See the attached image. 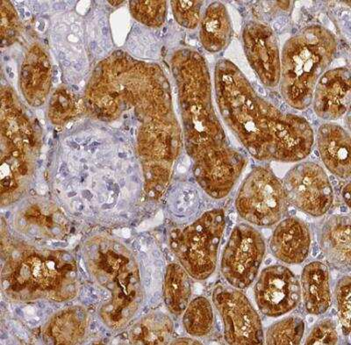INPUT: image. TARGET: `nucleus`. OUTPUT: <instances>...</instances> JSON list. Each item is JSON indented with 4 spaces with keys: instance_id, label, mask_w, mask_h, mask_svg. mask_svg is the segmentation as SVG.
I'll return each mask as SVG.
<instances>
[{
    "instance_id": "nucleus-28",
    "label": "nucleus",
    "mask_w": 351,
    "mask_h": 345,
    "mask_svg": "<svg viewBox=\"0 0 351 345\" xmlns=\"http://www.w3.org/2000/svg\"><path fill=\"white\" fill-rule=\"evenodd\" d=\"M108 33H109V28L108 27H102L103 36H108Z\"/></svg>"
},
{
    "instance_id": "nucleus-5",
    "label": "nucleus",
    "mask_w": 351,
    "mask_h": 345,
    "mask_svg": "<svg viewBox=\"0 0 351 345\" xmlns=\"http://www.w3.org/2000/svg\"><path fill=\"white\" fill-rule=\"evenodd\" d=\"M283 184L268 167L258 166L247 176L236 199L237 214L249 224L271 227L287 211Z\"/></svg>"
},
{
    "instance_id": "nucleus-6",
    "label": "nucleus",
    "mask_w": 351,
    "mask_h": 345,
    "mask_svg": "<svg viewBox=\"0 0 351 345\" xmlns=\"http://www.w3.org/2000/svg\"><path fill=\"white\" fill-rule=\"evenodd\" d=\"M266 246L262 234L247 224L236 226L222 253L221 272L225 281L237 289H245L258 277Z\"/></svg>"
},
{
    "instance_id": "nucleus-33",
    "label": "nucleus",
    "mask_w": 351,
    "mask_h": 345,
    "mask_svg": "<svg viewBox=\"0 0 351 345\" xmlns=\"http://www.w3.org/2000/svg\"><path fill=\"white\" fill-rule=\"evenodd\" d=\"M34 10L36 11V12H38L40 11V6L39 5H34Z\"/></svg>"
},
{
    "instance_id": "nucleus-30",
    "label": "nucleus",
    "mask_w": 351,
    "mask_h": 345,
    "mask_svg": "<svg viewBox=\"0 0 351 345\" xmlns=\"http://www.w3.org/2000/svg\"><path fill=\"white\" fill-rule=\"evenodd\" d=\"M59 58H60L62 61L66 60V56L64 52L59 53Z\"/></svg>"
},
{
    "instance_id": "nucleus-37",
    "label": "nucleus",
    "mask_w": 351,
    "mask_h": 345,
    "mask_svg": "<svg viewBox=\"0 0 351 345\" xmlns=\"http://www.w3.org/2000/svg\"><path fill=\"white\" fill-rule=\"evenodd\" d=\"M5 71H6V72H8V74L11 73V68L10 67H6Z\"/></svg>"
},
{
    "instance_id": "nucleus-8",
    "label": "nucleus",
    "mask_w": 351,
    "mask_h": 345,
    "mask_svg": "<svg viewBox=\"0 0 351 345\" xmlns=\"http://www.w3.org/2000/svg\"><path fill=\"white\" fill-rule=\"evenodd\" d=\"M282 184L288 203L313 217L327 214L333 204V188L328 176L315 162H302L294 166Z\"/></svg>"
},
{
    "instance_id": "nucleus-19",
    "label": "nucleus",
    "mask_w": 351,
    "mask_h": 345,
    "mask_svg": "<svg viewBox=\"0 0 351 345\" xmlns=\"http://www.w3.org/2000/svg\"><path fill=\"white\" fill-rule=\"evenodd\" d=\"M305 322L299 316H288L269 326L265 334L269 345H297L302 343Z\"/></svg>"
},
{
    "instance_id": "nucleus-1",
    "label": "nucleus",
    "mask_w": 351,
    "mask_h": 345,
    "mask_svg": "<svg viewBox=\"0 0 351 345\" xmlns=\"http://www.w3.org/2000/svg\"><path fill=\"white\" fill-rule=\"evenodd\" d=\"M188 155L194 163L197 183L209 196L223 199L236 186L247 159L228 142L216 115L212 84L203 56L181 49L172 58Z\"/></svg>"
},
{
    "instance_id": "nucleus-11",
    "label": "nucleus",
    "mask_w": 351,
    "mask_h": 345,
    "mask_svg": "<svg viewBox=\"0 0 351 345\" xmlns=\"http://www.w3.org/2000/svg\"><path fill=\"white\" fill-rule=\"evenodd\" d=\"M350 95L349 69L341 67L326 71L313 91V111L322 120H337L349 111Z\"/></svg>"
},
{
    "instance_id": "nucleus-7",
    "label": "nucleus",
    "mask_w": 351,
    "mask_h": 345,
    "mask_svg": "<svg viewBox=\"0 0 351 345\" xmlns=\"http://www.w3.org/2000/svg\"><path fill=\"white\" fill-rule=\"evenodd\" d=\"M213 302L222 320L224 338L232 345H259L265 342L261 318L245 294L233 287L219 285Z\"/></svg>"
},
{
    "instance_id": "nucleus-21",
    "label": "nucleus",
    "mask_w": 351,
    "mask_h": 345,
    "mask_svg": "<svg viewBox=\"0 0 351 345\" xmlns=\"http://www.w3.org/2000/svg\"><path fill=\"white\" fill-rule=\"evenodd\" d=\"M335 300L339 321L346 335L350 332L351 316V278L350 276L341 278L335 288Z\"/></svg>"
},
{
    "instance_id": "nucleus-36",
    "label": "nucleus",
    "mask_w": 351,
    "mask_h": 345,
    "mask_svg": "<svg viewBox=\"0 0 351 345\" xmlns=\"http://www.w3.org/2000/svg\"><path fill=\"white\" fill-rule=\"evenodd\" d=\"M96 51L99 53V54H101L102 53V49L99 48V47H98V48L96 49Z\"/></svg>"
},
{
    "instance_id": "nucleus-32",
    "label": "nucleus",
    "mask_w": 351,
    "mask_h": 345,
    "mask_svg": "<svg viewBox=\"0 0 351 345\" xmlns=\"http://www.w3.org/2000/svg\"><path fill=\"white\" fill-rule=\"evenodd\" d=\"M61 5H62L55 4L54 5V8L56 9V10H62V9H64V8H62Z\"/></svg>"
},
{
    "instance_id": "nucleus-4",
    "label": "nucleus",
    "mask_w": 351,
    "mask_h": 345,
    "mask_svg": "<svg viewBox=\"0 0 351 345\" xmlns=\"http://www.w3.org/2000/svg\"><path fill=\"white\" fill-rule=\"evenodd\" d=\"M225 227L223 210L214 209L172 237V249L184 270L196 280L205 281L214 274Z\"/></svg>"
},
{
    "instance_id": "nucleus-9",
    "label": "nucleus",
    "mask_w": 351,
    "mask_h": 345,
    "mask_svg": "<svg viewBox=\"0 0 351 345\" xmlns=\"http://www.w3.org/2000/svg\"><path fill=\"white\" fill-rule=\"evenodd\" d=\"M260 311L278 318L295 309L302 300V288L297 276L284 265L263 270L254 288Z\"/></svg>"
},
{
    "instance_id": "nucleus-31",
    "label": "nucleus",
    "mask_w": 351,
    "mask_h": 345,
    "mask_svg": "<svg viewBox=\"0 0 351 345\" xmlns=\"http://www.w3.org/2000/svg\"><path fill=\"white\" fill-rule=\"evenodd\" d=\"M90 48H92L93 50H96V49L98 48V45H97L95 42H92V43H90Z\"/></svg>"
},
{
    "instance_id": "nucleus-3",
    "label": "nucleus",
    "mask_w": 351,
    "mask_h": 345,
    "mask_svg": "<svg viewBox=\"0 0 351 345\" xmlns=\"http://www.w3.org/2000/svg\"><path fill=\"white\" fill-rule=\"evenodd\" d=\"M337 51L333 34L318 25L306 27L285 43L281 58L280 93L294 109L312 104L313 91Z\"/></svg>"
},
{
    "instance_id": "nucleus-17",
    "label": "nucleus",
    "mask_w": 351,
    "mask_h": 345,
    "mask_svg": "<svg viewBox=\"0 0 351 345\" xmlns=\"http://www.w3.org/2000/svg\"><path fill=\"white\" fill-rule=\"evenodd\" d=\"M192 293L187 272L180 265L171 263L165 276V300L169 310L180 316L186 310Z\"/></svg>"
},
{
    "instance_id": "nucleus-25",
    "label": "nucleus",
    "mask_w": 351,
    "mask_h": 345,
    "mask_svg": "<svg viewBox=\"0 0 351 345\" xmlns=\"http://www.w3.org/2000/svg\"><path fill=\"white\" fill-rule=\"evenodd\" d=\"M343 195L344 198V202H346L347 206L350 208V185L348 184L346 187H344Z\"/></svg>"
},
{
    "instance_id": "nucleus-18",
    "label": "nucleus",
    "mask_w": 351,
    "mask_h": 345,
    "mask_svg": "<svg viewBox=\"0 0 351 345\" xmlns=\"http://www.w3.org/2000/svg\"><path fill=\"white\" fill-rule=\"evenodd\" d=\"M214 310L211 302L205 297H197L188 304L184 312V329L194 337H205L214 327Z\"/></svg>"
},
{
    "instance_id": "nucleus-10",
    "label": "nucleus",
    "mask_w": 351,
    "mask_h": 345,
    "mask_svg": "<svg viewBox=\"0 0 351 345\" xmlns=\"http://www.w3.org/2000/svg\"><path fill=\"white\" fill-rule=\"evenodd\" d=\"M243 45L247 62L266 87L280 84L281 58L274 31L261 22L252 21L243 30Z\"/></svg>"
},
{
    "instance_id": "nucleus-13",
    "label": "nucleus",
    "mask_w": 351,
    "mask_h": 345,
    "mask_svg": "<svg viewBox=\"0 0 351 345\" xmlns=\"http://www.w3.org/2000/svg\"><path fill=\"white\" fill-rule=\"evenodd\" d=\"M316 145L325 167L332 174L341 180L350 177V136L343 128L331 122L322 125Z\"/></svg>"
},
{
    "instance_id": "nucleus-29",
    "label": "nucleus",
    "mask_w": 351,
    "mask_h": 345,
    "mask_svg": "<svg viewBox=\"0 0 351 345\" xmlns=\"http://www.w3.org/2000/svg\"><path fill=\"white\" fill-rule=\"evenodd\" d=\"M99 24L100 25V26H102V27H106L105 19H100V20L99 21Z\"/></svg>"
},
{
    "instance_id": "nucleus-12",
    "label": "nucleus",
    "mask_w": 351,
    "mask_h": 345,
    "mask_svg": "<svg viewBox=\"0 0 351 345\" xmlns=\"http://www.w3.org/2000/svg\"><path fill=\"white\" fill-rule=\"evenodd\" d=\"M276 259L287 265H300L307 259L311 248V233L302 219L289 217L280 222L269 243Z\"/></svg>"
},
{
    "instance_id": "nucleus-23",
    "label": "nucleus",
    "mask_w": 351,
    "mask_h": 345,
    "mask_svg": "<svg viewBox=\"0 0 351 345\" xmlns=\"http://www.w3.org/2000/svg\"><path fill=\"white\" fill-rule=\"evenodd\" d=\"M338 337L337 326L334 320L325 318L319 321L310 331L306 337V344L310 345H333L337 344Z\"/></svg>"
},
{
    "instance_id": "nucleus-26",
    "label": "nucleus",
    "mask_w": 351,
    "mask_h": 345,
    "mask_svg": "<svg viewBox=\"0 0 351 345\" xmlns=\"http://www.w3.org/2000/svg\"><path fill=\"white\" fill-rule=\"evenodd\" d=\"M174 344H199V343H197V341H194V340H188V338H183V340H176Z\"/></svg>"
},
{
    "instance_id": "nucleus-22",
    "label": "nucleus",
    "mask_w": 351,
    "mask_h": 345,
    "mask_svg": "<svg viewBox=\"0 0 351 345\" xmlns=\"http://www.w3.org/2000/svg\"><path fill=\"white\" fill-rule=\"evenodd\" d=\"M131 8L138 20L152 27H158L164 23L166 12L165 1L131 2Z\"/></svg>"
},
{
    "instance_id": "nucleus-16",
    "label": "nucleus",
    "mask_w": 351,
    "mask_h": 345,
    "mask_svg": "<svg viewBox=\"0 0 351 345\" xmlns=\"http://www.w3.org/2000/svg\"><path fill=\"white\" fill-rule=\"evenodd\" d=\"M233 36L228 9L221 2H214L206 8L202 21L199 37L204 48L217 53L227 48Z\"/></svg>"
},
{
    "instance_id": "nucleus-27",
    "label": "nucleus",
    "mask_w": 351,
    "mask_h": 345,
    "mask_svg": "<svg viewBox=\"0 0 351 345\" xmlns=\"http://www.w3.org/2000/svg\"><path fill=\"white\" fill-rule=\"evenodd\" d=\"M122 236L124 237H130V230L128 228H124L122 230Z\"/></svg>"
},
{
    "instance_id": "nucleus-35",
    "label": "nucleus",
    "mask_w": 351,
    "mask_h": 345,
    "mask_svg": "<svg viewBox=\"0 0 351 345\" xmlns=\"http://www.w3.org/2000/svg\"><path fill=\"white\" fill-rule=\"evenodd\" d=\"M74 68L76 69V70L80 71L81 69V65L80 64H73Z\"/></svg>"
},
{
    "instance_id": "nucleus-15",
    "label": "nucleus",
    "mask_w": 351,
    "mask_h": 345,
    "mask_svg": "<svg viewBox=\"0 0 351 345\" xmlns=\"http://www.w3.org/2000/svg\"><path fill=\"white\" fill-rule=\"evenodd\" d=\"M300 288L306 311L310 315L321 316L328 311L332 304L330 274L325 263L313 261L304 267Z\"/></svg>"
},
{
    "instance_id": "nucleus-2",
    "label": "nucleus",
    "mask_w": 351,
    "mask_h": 345,
    "mask_svg": "<svg viewBox=\"0 0 351 345\" xmlns=\"http://www.w3.org/2000/svg\"><path fill=\"white\" fill-rule=\"evenodd\" d=\"M215 87L219 114L254 158L294 163L310 155L315 134L309 122L263 99L233 62L216 64Z\"/></svg>"
},
{
    "instance_id": "nucleus-38",
    "label": "nucleus",
    "mask_w": 351,
    "mask_h": 345,
    "mask_svg": "<svg viewBox=\"0 0 351 345\" xmlns=\"http://www.w3.org/2000/svg\"><path fill=\"white\" fill-rule=\"evenodd\" d=\"M9 78H14V73H12V72H11V73H10V74H9Z\"/></svg>"
},
{
    "instance_id": "nucleus-34",
    "label": "nucleus",
    "mask_w": 351,
    "mask_h": 345,
    "mask_svg": "<svg viewBox=\"0 0 351 345\" xmlns=\"http://www.w3.org/2000/svg\"><path fill=\"white\" fill-rule=\"evenodd\" d=\"M62 64H64L65 66V67H68V66H70V62H69L68 60H64V61H62Z\"/></svg>"
},
{
    "instance_id": "nucleus-39",
    "label": "nucleus",
    "mask_w": 351,
    "mask_h": 345,
    "mask_svg": "<svg viewBox=\"0 0 351 345\" xmlns=\"http://www.w3.org/2000/svg\"><path fill=\"white\" fill-rule=\"evenodd\" d=\"M26 14V16H27V17H30L31 16V14H30L29 12H26V14Z\"/></svg>"
},
{
    "instance_id": "nucleus-40",
    "label": "nucleus",
    "mask_w": 351,
    "mask_h": 345,
    "mask_svg": "<svg viewBox=\"0 0 351 345\" xmlns=\"http://www.w3.org/2000/svg\"><path fill=\"white\" fill-rule=\"evenodd\" d=\"M4 59H5V61L9 60V58H8V56H5Z\"/></svg>"
},
{
    "instance_id": "nucleus-20",
    "label": "nucleus",
    "mask_w": 351,
    "mask_h": 345,
    "mask_svg": "<svg viewBox=\"0 0 351 345\" xmlns=\"http://www.w3.org/2000/svg\"><path fill=\"white\" fill-rule=\"evenodd\" d=\"M172 326L171 319L165 315H156L147 318L142 328L143 343L165 344L171 337Z\"/></svg>"
},
{
    "instance_id": "nucleus-14",
    "label": "nucleus",
    "mask_w": 351,
    "mask_h": 345,
    "mask_svg": "<svg viewBox=\"0 0 351 345\" xmlns=\"http://www.w3.org/2000/svg\"><path fill=\"white\" fill-rule=\"evenodd\" d=\"M319 246L328 261L339 269H350L351 261L350 218L333 215L322 224Z\"/></svg>"
},
{
    "instance_id": "nucleus-24",
    "label": "nucleus",
    "mask_w": 351,
    "mask_h": 345,
    "mask_svg": "<svg viewBox=\"0 0 351 345\" xmlns=\"http://www.w3.org/2000/svg\"><path fill=\"white\" fill-rule=\"evenodd\" d=\"M176 20L186 28H195L199 21L202 1H172Z\"/></svg>"
}]
</instances>
